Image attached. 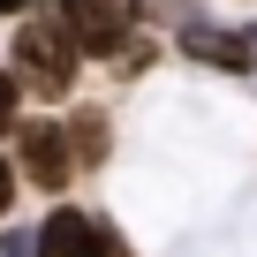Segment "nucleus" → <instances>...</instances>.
I'll list each match as a JSON object with an SVG mask.
<instances>
[{"mask_svg":"<svg viewBox=\"0 0 257 257\" xmlns=\"http://www.w3.org/2000/svg\"><path fill=\"white\" fill-rule=\"evenodd\" d=\"M8 204H16V174L0 167V212H8Z\"/></svg>","mask_w":257,"mask_h":257,"instance_id":"6e6552de","label":"nucleus"},{"mask_svg":"<svg viewBox=\"0 0 257 257\" xmlns=\"http://www.w3.org/2000/svg\"><path fill=\"white\" fill-rule=\"evenodd\" d=\"M182 53H197V61H212V68H249V46H242V38H219V31H204V23L182 31Z\"/></svg>","mask_w":257,"mask_h":257,"instance_id":"39448f33","label":"nucleus"},{"mask_svg":"<svg viewBox=\"0 0 257 257\" xmlns=\"http://www.w3.org/2000/svg\"><path fill=\"white\" fill-rule=\"evenodd\" d=\"M16 98H23V83H16V76H0V128L16 121Z\"/></svg>","mask_w":257,"mask_h":257,"instance_id":"0eeeda50","label":"nucleus"},{"mask_svg":"<svg viewBox=\"0 0 257 257\" xmlns=\"http://www.w3.org/2000/svg\"><path fill=\"white\" fill-rule=\"evenodd\" d=\"M16 8H23V0H0V16H16Z\"/></svg>","mask_w":257,"mask_h":257,"instance_id":"1a4fd4ad","label":"nucleus"},{"mask_svg":"<svg viewBox=\"0 0 257 257\" xmlns=\"http://www.w3.org/2000/svg\"><path fill=\"white\" fill-rule=\"evenodd\" d=\"M16 68H23V83L31 91H68L76 83V31H61V23H23L16 31Z\"/></svg>","mask_w":257,"mask_h":257,"instance_id":"f257e3e1","label":"nucleus"},{"mask_svg":"<svg viewBox=\"0 0 257 257\" xmlns=\"http://www.w3.org/2000/svg\"><path fill=\"white\" fill-rule=\"evenodd\" d=\"M38 257H128V249H121L113 227H98V219H83V212H53V219L38 227Z\"/></svg>","mask_w":257,"mask_h":257,"instance_id":"f03ea898","label":"nucleus"},{"mask_svg":"<svg viewBox=\"0 0 257 257\" xmlns=\"http://www.w3.org/2000/svg\"><path fill=\"white\" fill-rule=\"evenodd\" d=\"M68 137H76V159H106V121H98V113H83Z\"/></svg>","mask_w":257,"mask_h":257,"instance_id":"423d86ee","label":"nucleus"},{"mask_svg":"<svg viewBox=\"0 0 257 257\" xmlns=\"http://www.w3.org/2000/svg\"><path fill=\"white\" fill-rule=\"evenodd\" d=\"M16 144H23V174L38 182V189H61L68 174H76V137H68V128H46V121H23L16 128Z\"/></svg>","mask_w":257,"mask_h":257,"instance_id":"20e7f679","label":"nucleus"},{"mask_svg":"<svg viewBox=\"0 0 257 257\" xmlns=\"http://www.w3.org/2000/svg\"><path fill=\"white\" fill-rule=\"evenodd\" d=\"M128 23H137V0H68V31L83 53H121Z\"/></svg>","mask_w":257,"mask_h":257,"instance_id":"7ed1b4c3","label":"nucleus"}]
</instances>
